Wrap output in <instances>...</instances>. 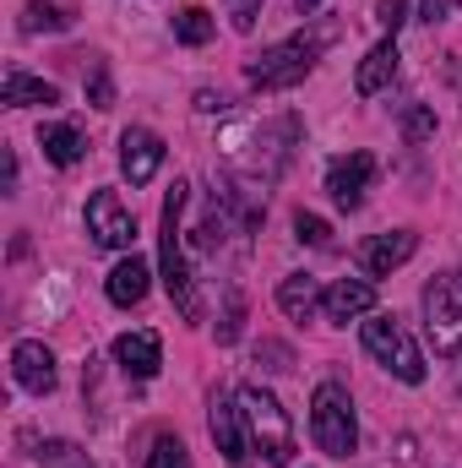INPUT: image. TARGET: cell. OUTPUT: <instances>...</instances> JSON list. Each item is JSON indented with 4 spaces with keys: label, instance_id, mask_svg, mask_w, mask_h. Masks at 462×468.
I'll list each match as a JSON object with an SVG mask.
<instances>
[{
    "label": "cell",
    "instance_id": "cell-5",
    "mask_svg": "<svg viewBox=\"0 0 462 468\" xmlns=\"http://www.w3.org/2000/svg\"><path fill=\"white\" fill-rule=\"evenodd\" d=\"M359 338H364V354H370L375 365H386L397 381H408V387H419V381H425V359H419L414 338L403 333V322H397V316H375V311H370V322L359 327Z\"/></svg>",
    "mask_w": 462,
    "mask_h": 468
},
{
    "label": "cell",
    "instance_id": "cell-15",
    "mask_svg": "<svg viewBox=\"0 0 462 468\" xmlns=\"http://www.w3.org/2000/svg\"><path fill=\"white\" fill-rule=\"evenodd\" d=\"M397 38H381L364 60H359V71H353V93L359 99H375L381 88H392V77H397Z\"/></svg>",
    "mask_w": 462,
    "mask_h": 468
},
{
    "label": "cell",
    "instance_id": "cell-4",
    "mask_svg": "<svg viewBox=\"0 0 462 468\" xmlns=\"http://www.w3.org/2000/svg\"><path fill=\"white\" fill-rule=\"evenodd\" d=\"M310 436L327 458H348L359 447V420H353V398L343 381H321L310 392Z\"/></svg>",
    "mask_w": 462,
    "mask_h": 468
},
{
    "label": "cell",
    "instance_id": "cell-3",
    "mask_svg": "<svg viewBox=\"0 0 462 468\" xmlns=\"http://www.w3.org/2000/svg\"><path fill=\"white\" fill-rule=\"evenodd\" d=\"M239 409H245V425H250V441L256 452L267 458V468H294V425L283 414V403L267 392V387H239Z\"/></svg>",
    "mask_w": 462,
    "mask_h": 468
},
{
    "label": "cell",
    "instance_id": "cell-30",
    "mask_svg": "<svg viewBox=\"0 0 462 468\" xmlns=\"http://www.w3.org/2000/svg\"><path fill=\"white\" fill-rule=\"evenodd\" d=\"M196 110H202V115H224V110H229V99H224V93H213V88H202V93H196Z\"/></svg>",
    "mask_w": 462,
    "mask_h": 468
},
{
    "label": "cell",
    "instance_id": "cell-1",
    "mask_svg": "<svg viewBox=\"0 0 462 468\" xmlns=\"http://www.w3.org/2000/svg\"><path fill=\"white\" fill-rule=\"evenodd\" d=\"M332 38H338V22H316L310 33H294V38L261 49V55L245 66V82H250L256 93H289V88H299V82L316 71V60H321V49H327Z\"/></svg>",
    "mask_w": 462,
    "mask_h": 468
},
{
    "label": "cell",
    "instance_id": "cell-22",
    "mask_svg": "<svg viewBox=\"0 0 462 468\" xmlns=\"http://www.w3.org/2000/svg\"><path fill=\"white\" fill-rule=\"evenodd\" d=\"M71 16L60 11V5H44V0H33L27 5V16H22V33H60Z\"/></svg>",
    "mask_w": 462,
    "mask_h": 468
},
{
    "label": "cell",
    "instance_id": "cell-31",
    "mask_svg": "<svg viewBox=\"0 0 462 468\" xmlns=\"http://www.w3.org/2000/svg\"><path fill=\"white\" fill-rule=\"evenodd\" d=\"M256 359H267L261 370H289V349H283V344H267V349L256 354Z\"/></svg>",
    "mask_w": 462,
    "mask_h": 468
},
{
    "label": "cell",
    "instance_id": "cell-19",
    "mask_svg": "<svg viewBox=\"0 0 462 468\" xmlns=\"http://www.w3.org/2000/svg\"><path fill=\"white\" fill-rule=\"evenodd\" d=\"M38 147H44V158H49V164L71 169V164H82V153H88V136H82L71 120H60V125H44V131H38Z\"/></svg>",
    "mask_w": 462,
    "mask_h": 468
},
{
    "label": "cell",
    "instance_id": "cell-2",
    "mask_svg": "<svg viewBox=\"0 0 462 468\" xmlns=\"http://www.w3.org/2000/svg\"><path fill=\"white\" fill-rule=\"evenodd\" d=\"M185 180H174V191L163 197V218H158V261H163V289L174 300V311L185 322H202V294H196V278L185 267V239H180V213H185Z\"/></svg>",
    "mask_w": 462,
    "mask_h": 468
},
{
    "label": "cell",
    "instance_id": "cell-23",
    "mask_svg": "<svg viewBox=\"0 0 462 468\" xmlns=\"http://www.w3.org/2000/svg\"><path fill=\"white\" fill-rule=\"evenodd\" d=\"M294 239H299V245H332V224L299 207V213H294Z\"/></svg>",
    "mask_w": 462,
    "mask_h": 468
},
{
    "label": "cell",
    "instance_id": "cell-25",
    "mask_svg": "<svg viewBox=\"0 0 462 468\" xmlns=\"http://www.w3.org/2000/svg\"><path fill=\"white\" fill-rule=\"evenodd\" d=\"M403 136H408V142H425V136H436V115H430L425 104H414V110L403 115Z\"/></svg>",
    "mask_w": 462,
    "mask_h": 468
},
{
    "label": "cell",
    "instance_id": "cell-16",
    "mask_svg": "<svg viewBox=\"0 0 462 468\" xmlns=\"http://www.w3.org/2000/svg\"><path fill=\"white\" fill-rule=\"evenodd\" d=\"M0 104L5 110H33V104H60V88L55 82H44V77H27V71H5V82H0Z\"/></svg>",
    "mask_w": 462,
    "mask_h": 468
},
{
    "label": "cell",
    "instance_id": "cell-28",
    "mask_svg": "<svg viewBox=\"0 0 462 468\" xmlns=\"http://www.w3.org/2000/svg\"><path fill=\"white\" fill-rule=\"evenodd\" d=\"M457 5L462 0H419V16H425V22H446Z\"/></svg>",
    "mask_w": 462,
    "mask_h": 468
},
{
    "label": "cell",
    "instance_id": "cell-27",
    "mask_svg": "<svg viewBox=\"0 0 462 468\" xmlns=\"http://www.w3.org/2000/svg\"><path fill=\"white\" fill-rule=\"evenodd\" d=\"M375 22H381L392 38H397V27L408 22V0H375Z\"/></svg>",
    "mask_w": 462,
    "mask_h": 468
},
{
    "label": "cell",
    "instance_id": "cell-17",
    "mask_svg": "<svg viewBox=\"0 0 462 468\" xmlns=\"http://www.w3.org/2000/svg\"><path fill=\"white\" fill-rule=\"evenodd\" d=\"M147 261L142 256H125V261H115V272H110V283H104V294L115 300L120 311H131V305H142L147 300Z\"/></svg>",
    "mask_w": 462,
    "mask_h": 468
},
{
    "label": "cell",
    "instance_id": "cell-13",
    "mask_svg": "<svg viewBox=\"0 0 462 468\" xmlns=\"http://www.w3.org/2000/svg\"><path fill=\"white\" fill-rule=\"evenodd\" d=\"M370 311H375V283L370 278H343L321 294V316L332 327H348L353 316H370Z\"/></svg>",
    "mask_w": 462,
    "mask_h": 468
},
{
    "label": "cell",
    "instance_id": "cell-26",
    "mask_svg": "<svg viewBox=\"0 0 462 468\" xmlns=\"http://www.w3.org/2000/svg\"><path fill=\"white\" fill-rule=\"evenodd\" d=\"M239 327H245V300H239V294H229L224 322H218V344H234V338H239Z\"/></svg>",
    "mask_w": 462,
    "mask_h": 468
},
{
    "label": "cell",
    "instance_id": "cell-21",
    "mask_svg": "<svg viewBox=\"0 0 462 468\" xmlns=\"http://www.w3.org/2000/svg\"><path fill=\"white\" fill-rule=\"evenodd\" d=\"M142 468H191V452H185V441H180V436H158Z\"/></svg>",
    "mask_w": 462,
    "mask_h": 468
},
{
    "label": "cell",
    "instance_id": "cell-32",
    "mask_svg": "<svg viewBox=\"0 0 462 468\" xmlns=\"http://www.w3.org/2000/svg\"><path fill=\"white\" fill-rule=\"evenodd\" d=\"M452 381H457V392H462V349L452 354Z\"/></svg>",
    "mask_w": 462,
    "mask_h": 468
},
{
    "label": "cell",
    "instance_id": "cell-12",
    "mask_svg": "<svg viewBox=\"0 0 462 468\" xmlns=\"http://www.w3.org/2000/svg\"><path fill=\"white\" fill-rule=\"evenodd\" d=\"M11 376H16L22 392L44 398V392H55V354L44 349L38 338H22V344L11 349Z\"/></svg>",
    "mask_w": 462,
    "mask_h": 468
},
{
    "label": "cell",
    "instance_id": "cell-9",
    "mask_svg": "<svg viewBox=\"0 0 462 468\" xmlns=\"http://www.w3.org/2000/svg\"><path fill=\"white\" fill-rule=\"evenodd\" d=\"M370 180H375V158H370V153H343V158L327 164V197H332L343 213L364 207Z\"/></svg>",
    "mask_w": 462,
    "mask_h": 468
},
{
    "label": "cell",
    "instance_id": "cell-24",
    "mask_svg": "<svg viewBox=\"0 0 462 468\" xmlns=\"http://www.w3.org/2000/svg\"><path fill=\"white\" fill-rule=\"evenodd\" d=\"M88 104H93V110H110V104H115V82H110V66H104V60H93V77H88Z\"/></svg>",
    "mask_w": 462,
    "mask_h": 468
},
{
    "label": "cell",
    "instance_id": "cell-8",
    "mask_svg": "<svg viewBox=\"0 0 462 468\" xmlns=\"http://www.w3.org/2000/svg\"><path fill=\"white\" fill-rule=\"evenodd\" d=\"M88 234L104 245V250H125L136 239V218L131 207L120 202V191H93L88 197Z\"/></svg>",
    "mask_w": 462,
    "mask_h": 468
},
{
    "label": "cell",
    "instance_id": "cell-6",
    "mask_svg": "<svg viewBox=\"0 0 462 468\" xmlns=\"http://www.w3.org/2000/svg\"><path fill=\"white\" fill-rule=\"evenodd\" d=\"M425 305V333L436 354H457L462 349V272H436L419 294Z\"/></svg>",
    "mask_w": 462,
    "mask_h": 468
},
{
    "label": "cell",
    "instance_id": "cell-10",
    "mask_svg": "<svg viewBox=\"0 0 462 468\" xmlns=\"http://www.w3.org/2000/svg\"><path fill=\"white\" fill-rule=\"evenodd\" d=\"M414 250H419V234H414V229L370 234V239L359 245V267H364V278H392V272H397Z\"/></svg>",
    "mask_w": 462,
    "mask_h": 468
},
{
    "label": "cell",
    "instance_id": "cell-20",
    "mask_svg": "<svg viewBox=\"0 0 462 468\" xmlns=\"http://www.w3.org/2000/svg\"><path fill=\"white\" fill-rule=\"evenodd\" d=\"M213 33H218L213 11H202V5H185V11H174V38H180V44L202 49V44H213Z\"/></svg>",
    "mask_w": 462,
    "mask_h": 468
},
{
    "label": "cell",
    "instance_id": "cell-14",
    "mask_svg": "<svg viewBox=\"0 0 462 468\" xmlns=\"http://www.w3.org/2000/svg\"><path fill=\"white\" fill-rule=\"evenodd\" d=\"M115 359L125 376H136V381H152L158 376V365H163V344H158V333H120L115 338Z\"/></svg>",
    "mask_w": 462,
    "mask_h": 468
},
{
    "label": "cell",
    "instance_id": "cell-7",
    "mask_svg": "<svg viewBox=\"0 0 462 468\" xmlns=\"http://www.w3.org/2000/svg\"><path fill=\"white\" fill-rule=\"evenodd\" d=\"M207 431L218 441V452L229 458V468H250V441H245V409H239V392H213V409H207Z\"/></svg>",
    "mask_w": 462,
    "mask_h": 468
},
{
    "label": "cell",
    "instance_id": "cell-29",
    "mask_svg": "<svg viewBox=\"0 0 462 468\" xmlns=\"http://www.w3.org/2000/svg\"><path fill=\"white\" fill-rule=\"evenodd\" d=\"M234 5V27H239V33H250V27H256V5H261V0H229Z\"/></svg>",
    "mask_w": 462,
    "mask_h": 468
},
{
    "label": "cell",
    "instance_id": "cell-18",
    "mask_svg": "<svg viewBox=\"0 0 462 468\" xmlns=\"http://www.w3.org/2000/svg\"><path fill=\"white\" fill-rule=\"evenodd\" d=\"M321 294H327V289H321L310 272H289V278L278 283V305H283L294 322H310V316L321 311Z\"/></svg>",
    "mask_w": 462,
    "mask_h": 468
},
{
    "label": "cell",
    "instance_id": "cell-33",
    "mask_svg": "<svg viewBox=\"0 0 462 468\" xmlns=\"http://www.w3.org/2000/svg\"><path fill=\"white\" fill-rule=\"evenodd\" d=\"M66 468H93L88 458H66Z\"/></svg>",
    "mask_w": 462,
    "mask_h": 468
},
{
    "label": "cell",
    "instance_id": "cell-34",
    "mask_svg": "<svg viewBox=\"0 0 462 468\" xmlns=\"http://www.w3.org/2000/svg\"><path fill=\"white\" fill-rule=\"evenodd\" d=\"M316 5H321V0H299V11H316Z\"/></svg>",
    "mask_w": 462,
    "mask_h": 468
},
{
    "label": "cell",
    "instance_id": "cell-11",
    "mask_svg": "<svg viewBox=\"0 0 462 468\" xmlns=\"http://www.w3.org/2000/svg\"><path fill=\"white\" fill-rule=\"evenodd\" d=\"M158 169H163V142H158L147 125L120 131V175H125L131 186H147Z\"/></svg>",
    "mask_w": 462,
    "mask_h": 468
}]
</instances>
